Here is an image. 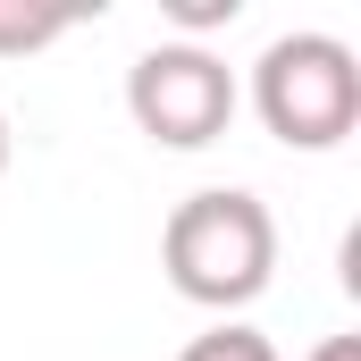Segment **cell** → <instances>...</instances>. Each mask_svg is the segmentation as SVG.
<instances>
[{
  "label": "cell",
  "instance_id": "cell-1",
  "mask_svg": "<svg viewBox=\"0 0 361 361\" xmlns=\"http://www.w3.org/2000/svg\"><path fill=\"white\" fill-rule=\"evenodd\" d=\"M160 269L177 286L185 302H202V311H244V302H261L277 277V219L261 193H244V185H202V193H185L177 210H169V227H160Z\"/></svg>",
  "mask_w": 361,
  "mask_h": 361
},
{
  "label": "cell",
  "instance_id": "cell-2",
  "mask_svg": "<svg viewBox=\"0 0 361 361\" xmlns=\"http://www.w3.org/2000/svg\"><path fill=\"white\" fill-rule=\"evenodd\" d=\"M252 109L286 152H336L361 126V59L336 34H277L252 59Z\"/></svg>",
  "mask_w": 361,
  "mask_h": 361
},
{
  "label": "cell",
  "instance_id": "cell-3",
  "mask_svg": "<svg viewBox=\"0 0 361 361\" xmlns=\"http://www.w3.org/2000/svg\"><path fill=\"white\" fill-rule=\"evenodd\" d=\"M235 68L210 51V42H152L135 68H126V118L160 143V152H202L227 135L235 118Z\"/></svg>",
  "mask_w": 361,
  "mask_h": 361
},
{
  "label": "cell",
  "instance_id": "cell-4",
  "mask_svg": "<svg viewBox=\"0 0 361 361\" xmlns=\"http://www.w3.org/2000/svg\"><path fill=\"white\" fill-rule=\"evenodd\" d=\"M68 25H76V8H25V0H0V59L51 51V42H59Z\"/></svg>",
  "mask_w": 361,
  "mask_h": 361
},
{
  "label": "cell",
  "instance_id": "cell-5",
  "mask_svg": "<svg viewBox=\"0 0 361 361\" xmlns=\"http://www.w3.org/2000/svg\"><path fill=\"white\" fill-rule=\"evenodd\" d=\"M177 361H277V345L261 328H244V319H219V328H202Z\"/></svg>",
  "mask_w": 361,
  "mask_h": 361
},
{
  "label": "cell",
  "instance_id": "cell-6",
  "mask_svg": "<svg viewBox=\"0 0 361 361\" xmlns=\"http://www.w3.org/2000/svg\"><path fill=\"white\" fill-rule=\"evenodd\" d=\"M235 8H244V0H169V17H177L185 34H202V25H235Z\"/></svg>",
  "mask_w": 361,
  "mask_h": 361
},
{
  "label": "cell",
  "instance_id": "cell-7",
  "mask_svg": "<svg viewBox=\"0 0 361 361\" xmlns=\"http://www.w3.org/2000/svg\"><path fill=\"white\" fill-rule=\"evenodd\" d=\"M311 361H361V336H328V345H319Z\"/></svg>",
  "mask_w": 361,
  "mask_h": 361
},
{
  "label": "cell",
  "instance_id": "cell-8",
  "mask_svg": "<svg viewBox=\"0 0 361 361\" xmlns=\"http://www.w3.org/2000/svg\"><path fill=\"white\" fill-rule=\"evenodd\" d=\"M0 177H8V118H0Z\"/></svg>",
  "mask_w": 361,
  "mask_h": 361
}]
</instances>
